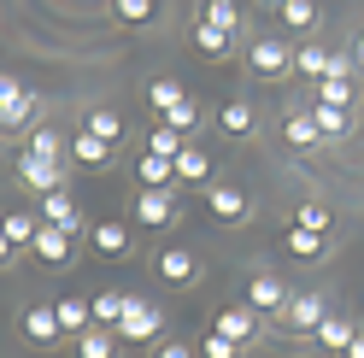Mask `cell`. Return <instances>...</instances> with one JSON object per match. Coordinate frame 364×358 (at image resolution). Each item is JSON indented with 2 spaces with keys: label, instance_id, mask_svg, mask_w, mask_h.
Returning <instances> with one entry per match:
<instances>
[{
  "label": "cell",
  "instance_id": "obj_41",
  "mask_svg": "<svg viewBox=\"0 0 364 358\" xmlns=\"http://www.w3.org/2000/svg\"><path fill=\"white\" fill-rule=\"evenodd\" d=\"M153 358H194V347H188V341H165Z\"/></svg>",
  "mask_w": 364,
  "mask_h": 358
},
{
  "label": "cell",
  "instance_id": "obj_47",
  "mask_svg": "<svg viewBox=\"0 0 364 358\" xmlns=\"http://www.w3.org/2000/svg\"><path fill=\"white\" fill-rule=\"evenodd\" d=\"M270 6H277V0H270Z\"/></svg>",
  "mask_w": 364,
  "mask_h": 358
},
{
  "label": "cell",
  "instance_id": "obj_40",
  "mask_svg": "<svg viewBox=\"0 0 364 358\" xmlns=\"http://www.w3.org/2000/svg\"><path fill=\"white\" fill-rule=\"evenodd\" d=\"M353 71H358V53H329V77L353 82Z\"/></svg>",
  "mask_w": 364,
  "mask_h": 358
},
{
  "label": "cell",
  "instance_id": "obj_12",
  "mask_svg": "<svg viewBox=\"0 0 364 358\" xmlns=\"http://www.w3.org/2000/svg\"><path fill=\"white\" fill-rule=\"evenodd\" d=\"M188 41H194V53H200V59H212V65H223V59H235V41H241V36H230V30H218V24H206V18H194V30H188Z\"/></svg>",
  "mask_w": 364,
  "mask_h": 358
},
{
  "label": "cell",
  "instance_id": "obj_4",
  "mask_svg": "<svg viewBox=\"0 0 364 358\" xmlns=\"http://www.w3.org/2000/svg\"><path fill=\"white\" fill-rule=\"evenodd\" d=\"M329 318V300L317 294V288H306V294H294L288 305H282V318H277V329L282 335H317V323Z\"/></svg>",
  "mask_w": 364,
  "mask_h": 358
},
{
  "label": "cell",
  "instance_id": "obj_44",
  "mask_svg": "<svg viewBox=\"0 0 364 358\" xmlns=\"http://www.w3.org/2000/svg\"><path fill=\"white\" fill-rule=\"evenodd\" d=\"M353 53H358V65H364V36H358V48H353Z\"/></svg>",
  "mask_w": 364,
  "mask_h": 358
},
{
  "label": "cell",
  "instance_id": "obj_13",
  "mask_svg": "<svg viewBox=\"0 0 364 358\" xmlns=\"http://www.w3.org/2000/svg\"><path fill=\"white\" fill-rule=\"evenodd\" d=\"M153 276L159 282H171V288H194V276H200V259L188 253V247H165L153 259Z\"/></svg>",
  "mask_w": 364,
  "mask_h": 358
},
{
  "label": "cell",
  "instance_id": "obj_2",
  "mask_svg": "<svg viewBox=\"0 0 364 358\" xmlns=\"http://www.w3.org/2000/svg\"><path fill=\"white\" fill-rule=\"evenodd\" d=\"M36 118H41V94H36V88H24L18 77L0 71V129H6V136H18V129H30Z\"/></svg>",
  "mask_w": 364,
  "mask_h": 358
},
{
  "label": "cell",
  "instance_id": "obj_22",
  "mask_svg": "<svg viewBox=\"0 0 364 358\" xmlns=\"http://www.w3.org/2000/svg\"><path fill=\"white\" fill-rule=\"evenodd\" d=\"M135 183L141 188H176V159H165V153H141V159H135Z\"/></svg>",
  "mask_w": 364,
  "mask_h": 358
},
{
  "label": "cell",
  "instance_id": "obj_34",
  "mask_svg": "<svg viewBox=\"0 0 364 358\" xmlns=\"http://www.w3.org/2000/svg\"><path fill=\"white\" fill-rule=\"evenodd\" d=\"M176 100H182V82H176V77H153V82H147V106L159 112V118H165Z\"/></svg>",
  "mask_w": 364,
  "mask_h": 358
},
{
  "label": "cell",
  "instance_id": "obj_8",
  "mask_svg": "<svg viewBox=\"0 0 364 358\" xmlns=\"http://www.w3.org/2000/svg\"><path fill=\"white\" fill-rule=\"evenodd\" d=\"M259 323H264V318H259L247 300H241V305H223L218 318H212V329H218V335H230L235 347H253V341H259Z\"/></svg>",
  "mask_w": 364,
  "mask_h": 358
},
{
  "label": "cell",
  "instance_id": "obj_31",
  "mask_svg": "<svg viewBox=\"0 0 364 358\" xmlns=\"http://www.w3.org/2000/svg\"><path fill=\"white\" fill-rule=\"evenodd\" d=\"M82 129H95V136H106L112 147L124 141V118H118V112H112V106H95V112H88V118H82Z\"/></svg>",
  "mask_w": 364,
  "mask_h": 358
},
{
  "label": "cell",
  "instance_id": "obj_45",
  "mask_svg": "<svg viewBox=\"0 0 364 358\" xmlns=\"http://www.w3.org/2000/svg\"><path fill=\"white\" fill-rule=\"evenodd\" d=\"M317 358H341V352H317Z\"/></svg>",
  "mask_w": 364,
  "mask_h": 358
},
{
  "label": "cell",
  "instance_id": "obj_36",
  "mask_svg": "<svg viewBox=\"0 0 364 358\" xmlns=\"http://www.w3.org/2000/svg\"><path fill=\"white\" fill-rule=\"evenodd\" d=\"M159 124H171V129H182V136H194V129H200V106L188 100V94H182L171 112H165V118H159Z\"/></svg>",
  "mask_w": 364,
  "mask_h": 358
},
{
  "label": "cell",
  "instance_id": "obj_14",
  "mask_svg": "<svg viewBox=\"0 0 364 358\" xmlns=\"http://www.w3.org/2000/svg\"><path fill=\"white\" fill-rule=\"evenodd\" d=\"M65 159H71L77 170H100V165H112V141L95 136V129H77L71 147H65Z\"/></svg>",
  "mask_w": 364,
  "mask_h": 358
},
{
  "label": "cell",
  "instance_id": "obj_39",
  "mask_svg": "<svg viewBox=\"0 0 364 358\" xmlns=\"http://www.w3.org/2000/svg\"><path fill=\"white\" fill-rule=\"evenodd\" d=\"M294 223H300V229H329V206L323 200H306V206L294 212Z\"/></svg>",
  "mask_w": 364,
  "mask_h": 358
},
{
  "label": "cell",
  "instance_id": "obj_20",
  "mask_svg": "<svg viewBox=\"0 0 364 358\" xmlns=\"http://www.w3.org/2000/svg\"><path fill=\"white\" fill-rule=\"evenodd\" d=\"M277 18H282V30L311 36L317 24H323V6H317V0H277Z\"/></svg>",
  "mask_w": 364,
  "mask_h": 358
},
{
  "label": "cell",
  "instance_id": "obj_17",
  "mask_svg": "<svg viewBox=\"0 0 364 358\" xmlns=\"http://www.w3.org/2000/svg\"><path fill=\"white\" fill-rule=\"evenodd\" d=\"M306 112H311V124H317V136H323V141H347V136H353V112H347V106H329V100L311 94Z\"/></svg>",
  "mask_w": 364,
  "mask_h": 358
},
{
  "label": "cell",
  "instance_id": "obj_21",
  "mask_svg": "<svg viewBox=\"0 0 364 358\" xmlns=\"http://www.w3.org/2000/svg\"><path fill=\"white\" fill-rule=\"evenodd\" d=\"M41 223H59V229H82V212H77V200L71 188H53V194H41Z\"/></svg>",
  "mask_w": 364,
  "mask_h": 358
},
{
  "label": "cell",
  "instance_id": "obj_18",
  "mask_svg": "<svg viewBox=\"0 0 364 358\" xmlns=\"http://www.w3.org/2000/svg\"><path fill=\"white\" fill-rule=\"evenodd\" d=\"M41 264H53V271H65V264H71V229H59V223H41V235H36V247H30Z\"/></svg>",
  "mask_w": 364,
  "mask_h": 358
},
{
  "label": "cell",
  "instance_id": "obj_28",
  "mask_svg": "<svg viewBox=\"0 0 364 358\" xmlns=\"http://www.w3.org/2000/svg\"><path fill=\"white\" fill-rule=\"evenodd\" d=\"M77 358H118V329H82L77 335Z\"/></svg>",
  "mask_w": 364,
  "mask_h": 358
},
{
  "label": "cell",
  "instance_id": "obj_25",
  "mask_svg": "<svg viewBox=\"0 0 364 358\" xmlns=\"http://www.w3.org/2000/svg\"><path fill=\"white\" fill-rule=\"evenodd\" d=\"M282 141H288L294 153L323 147V136H317V124H311V112H288V118H282Z\"/></svg>",
  "mask_w": 364,
  "mask_h": 358
},
{
  "label": "cell",
  "instance_id": "obj_29",
  "mask_svg": "<svg viewBox=\"0 0 364 358\" xmlns=\"http://www.w3.org/2000/svg\"><path fill=\"white\" fill-rule=\"evenodd\" d=\"M88 311H95V323H100V329H118V323H124V311H129V294L106 288V294H95V300H88Z\"/></svg>",
  "mask_w": 364,
  "mask_h": 358
},
{
  "label": "cell",
  "instance_id": "obj_1",
  "mask_svg": "<svg viewBox=\"0 0 364 358\" xmlns=\"http://www.w3.org/2000/svg\"><path fill=\"white\" fill-rule=\"evenodd\" d=\"M247 77H259V82L294 77V41H282V36H247Z\"/></svg>",
  "mask_w": 364,
  "mask_h": 358
},
{
  "label": "cell",
  "instance_id": "obj_23",
  "mask_svg": "<svg viewBox=\"0 0 364 358\" xmlns=\"http://www.w3.org/2000/svg\"><path fill=\"white\" fill-rule=\"evenodd\" d=\"M311 341L323 347V352H347V347L358 341V323H353V318H341V311H329V318L317 323V335H311Z\"/></svg>",
  "mask_w": 364,
  "mask_h": 358
},
{
  "label": "cell",
  "instance_id": "obj_33",
  "mask_svg": "<svg viewBox=\"0 0 364 358\" xmlns=\"http://www.w3.org/2000/svg\"><path fill=\"white\" fill-rule=\"evenodd\" d=\"M59 323H65V335H82V329H95V311H88V300H59Z\"/></svg>",
  "mask_w": 364,
  "mask_h": 358
},
{
  "label": "cell",
  "instance_id": "obj_6",
  "mask_svg": "<svg viewBox=\"0 0 364 358\" xmlns=\"http://www.w3.org/2000/svg\"><path fill=\"white\" fill-rule=\"evenodd\" d=\"M288 300H294V294H288L282 276H270V271H253V276H247V305H253L259 318H282Z\"/></svg>",
  "mask_w": 364,
  "mask_h": 358
},
{
  "label": "cell",
  "instance_id": "obj_27",
  "mask_svg": "<svg viewBox=\"0 0 364 358\" xmlns=\"http://www.w3.org/2000/svg\"><path fill=\"white\" fill-rule=\"evenodd\" d=\"M0 229H6L12 247H36V235H41V212H6V217H0Z\"/></svg>",
  "mask_w": 364,
  "mask_h": 358
},
{
  "label": "cell",
  "instance_id": "obj_30",
  "mask_svg": "<svg viewBox=\"0 0 364 358\" xmlns=\"http://www.w3.org/2000/svg\"><path fill=\"white\" fill-rule=\"evenodd\" d=\"M112 18H118L124 30H147L159 18V0H112Z\"/></svg>",
  "mask_w": 364,
  "mask_h": 358
},
{
  "label": "cell",
  "instance_id": "obj_15",
  "mask_svg": "<svg viewBox=\"0 0 364 358\" xmlns=\"http://www.w3.org/2000/svg\"><path fill=\"white\" fill-rule=\"evenodd\" d=\"M282 247L300 259V264H323V259H329V229H300V223H288Z\"/></svg>",
  "mask_w": 364,
  "mask_h": 358
},
{
  "label": "cell",
  "instance_id": "obj_11",
  "mask_svg": "<svg viewBox=\"0 0 364 358\" xmlns=\"http://www.w3.org/2000/svg\"><path fill=\"white\" fill-rule=\"evenodd\" d=\"M88 247H95L100 259H129L135 229H129V223H118V217H100L95 229H88Z\"/></svg>",
  "mask_w": 364,
  "mask_h": 358
},
{
  "label": "cell",
  "instance_id": "obj_3",
  "mask_svg": "<svg viewBox=\"0 0 364 358\" xmlns=\"http://www.w3.org/2000/svg\"><path fill=\"white\" fill-rule=\"evenodd\" d=\"M129 217H135V229H171V223L182 217V206H176V188H135V206H129Z\"/></svg>",
  "mask_w": 364,
  "mask_h": 358
},
{
  "label": "cell",
  "instance_id": "obj_35",
  "mask_svg": "<svg viewBox=\"0 0 364 358\" xmlns=\"http://www.w3.org/2000/svg\"><path fill=\"white\" fill-rule=\"evenodd\" d=\"M311 88H317V100H329V106H347V112L358 106V88L341 82V77H323V82H311Z\"/></svg>",
  "mask_w": 364,
  "mask_h": 358
},
{
  "label": "cell",
  "instance_id": "obj_10",
  "mask_svg": "<svg viewBox=\"0 0 364 358\" xmlns=\"http://www.w3.org/2000/svg\"><path fill=\"white\" fill-rule=\"evenodd\" d=\"M18 176H24V188H36V194H53V188H65V159L18 153Z\"/></svg>",
  "mask_w": 364,
  "mask_h": 358
},
{
  "label": "cell",
  "instance_id": "obj_32",
  "mask_svg": "<svg viewBox=\"0 0 364 358\" xmlns=\"http://www.w3.org/2000/svg\"><path fill=\"white\" fill-rule=\"evenodd\" d=\"M206 24H218V30H230V36H241V0H206Z\"/></svg>",
  "mask_w": 364,
  "mask_h": 358
},
{
  "label": "cell",
  "instance_id": "obj_24",
  "mask_svg": "<svg viewBox=\"0 0 364 358\" xmlns=\"http://www.w3.org/2000/svg\"><path fill=\"white\" fill-rule=\"evenodd\" d=\"M329 53L335 48H323V41H300V48H294V71H300L306 82H323L329 77Z\"/></svg>",
  "mask_w": 364,
  "mask_h": 358
},
{
  "label": "cell",
  "instance_id": "obj_37",
  "mask_svg": "<svg viewBox=\"0 0 364 358\" xmlns=\"http://www.w3.org/2000/svg\"><path fill=\"white\" fill-rule=\"evenodd\" d=\"M147 147H153V153H165V159H176V153L188 147V136H182V129H171V124H153V136H147Z\"/></svg>",
  "mask_w": 364,
  "mask_h": 358
},
{
  "label": "cell",
  "instance_id": "obj_5",
  "mask_svg": "<svg viewBox=\"0 0 364 358\" xmlns=\"http://www.w3.org/2000/svg\"><path fill=\"white\" fill-rule=\"evenodd\" d=\"M159 335H165V311L147 305V300H129L124 323H118V341H129V347H153Z\"/></svg>",
  "mask_w": 364,
  "mask_h": 358
},
{
  "label": "cell",
  "instance_id": "obj_19",
  "mask_svg": "<svg viewBox=\"0 0 364 358\" xmlns=\"http://www.w3.org/2000/svg\"><path fill=\"white\" fill-rule=\"evenodd\" d=\"M259 129V112L247 106V100H223L218 106V136H230V141H247Z\"/></svg>",
  "mask_w": 364,
  "mask_h": 358
},
{
  "label": "cell",
  "instance_id": "obj_43",
  "mask_svg": "<svg viewBox=\"0 0 364 358\" xmlns=\"http://www.w3.org/2000/svg\"><path fill=\"white\" fill-rule=\"evenodd\" d=\"M12 253H18V247H12V241H6V229H0V264H6Z\"/></svg>",
  "mask_w": 364,
  "mask_h": 358
},
{
  "label": "cell",
  "instance_id": "obj_46",
  "mask_svg": "<svg viewBox=\"0 0 364 358\" xmlns=\"http://www.w3.org/2000/svg\"><path fill=\"white\" fill-rule=\"evenodd\" d=\"M0 147H6V129H0Z\"/></svg>",
  "mask_w": 364,
  "mask_h": 358
},
{
  "label": "cell",
  "instance_id": "obj_7",
  "mask_svg": "<svg viewBox=\"0 0 364 358\" xmlns=\"http://www.w3.org/2000/svg\"><path fill=\"white\" fill-rule=\"evenodd\" d=\"M206 212L218 223H247L253 217V200H247V188H235V183H212L206 188Z\"/></svg>",
  "mask_w": 364,
  "mask_h": 358
},
{
  "label": "cell",
  "instance_id": "obj_38",
  "mask_svg": "<svg viewBox=\"0 0 364 358\" xmlns=\"http://www.w3.org/2000/svg\"><path fill=\"white\" fill-rule=\"evenodd\" d=\"M200 358H241V347L230 341V335H218V329H206V335H200Z\"/></svg>",
  "mask_w": 364,
  "mask_h": 358
},
{
  "label": "cell",
  "instance_id": "obj_26",
  "mask_svg": "<svg viewBox=\"0 0 364 358\" xmlns=\"http://www.w3.org/2000/svg\"><path fill=\"white\" fill-rule=\"evenodd\" d=\"M65 147H71V136H59L53 124H30L24 136V153H41V159H65Z\"/></svg>",
  "mask_w": 364,
  "mask_h": 358
},
{
  "label": "cell",
  "instance_id": "obj_16",
  "mask_svg": "<svg viewBox=\"0 0 364 358\" xmlns=\"http://www.w3.org/2000/svg\"><path fill=\"white\" fill-rule=\"evenodd\" d=\"M176 188H212V153L206 147H182L176 153Z\"/></svg>",
  "mask_w": 364,
  "mask_h": 358
},
{
  "label": "cell",
  "instance_id": "obj_42",
  "mask_svg": "<svg viewBox=\"0 0 364 358\" xmlns=\"http://www.w3.org/2000/svg\"><path fill=\"white\" fill-rule=\"evenodd\" d=\"M341 358H364V329H358V341H353L347 352H341Z\"/></svg>",
  "mask_w": 364,
  "mask_h": 358
},
{
  "label": "cell",
  "instance_id": "obj_9",
  "mask_svg": "<svg viewBox=\"0 0 364 358\" xmlns=\"http://www.w3.org/2000/svg\"><path fill=\"white\" fill-rule=\"evenodd\" d=\"M18 329H24V341H30V347H59V341H65L59 305H30L24 318H18Z\"/></svg>",
  "mask_w": 364,
  "mask_h": 358
}]
</instances>
